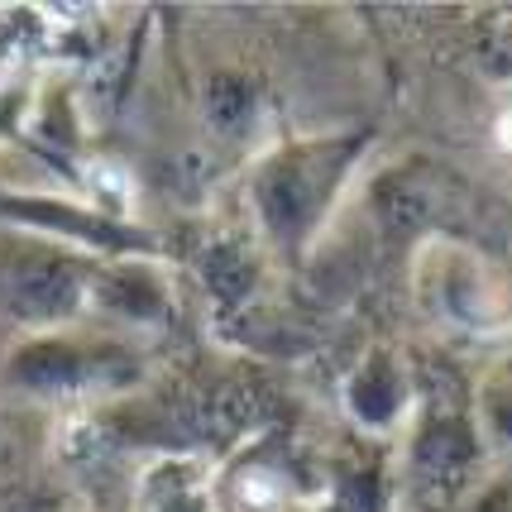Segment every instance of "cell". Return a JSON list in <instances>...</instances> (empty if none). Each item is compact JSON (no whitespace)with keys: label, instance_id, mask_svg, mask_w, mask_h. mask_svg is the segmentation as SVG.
Segmentation results:
<instances>
[{"label":"cell","instance_id":"cell-1","mask_svg":"<svg viewBox=\"0 0 512 512\" xmlns=\"http://www.w3.org/2000/svg\"><path fill=\"white\" fill-rule=\"evenodd\" d=\"M283 479L278 474H268V469H249L245 479H240V508L249 512H268V508H278L283 503Z\"/></svg>","mask_w":512,"mask_h":512},{"label":"cell","instance_id":"cell-2","mask_svg":"<svg viewBox=\"0 0 512 512\" xmlns=\"http://www.w3.org/2000/svg\"><path fill=\"white\" fill-rule=\"evenodd\" d=\"M498 149H508L512 154V111L498 115Z\"/></svg>","mask_w":512,"mask_h":512}]
</instances>
